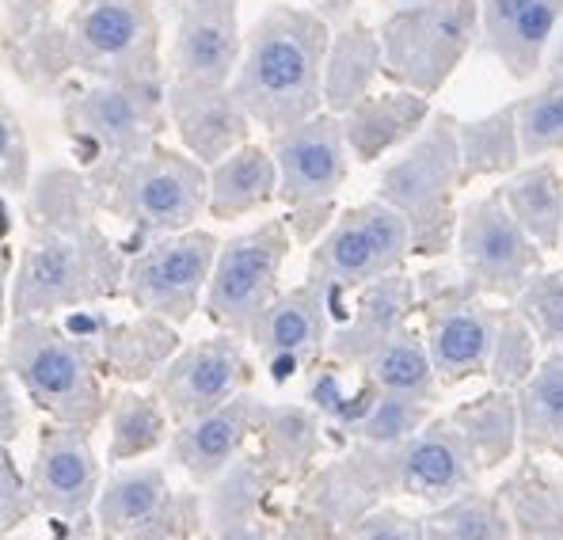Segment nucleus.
<instances>
[{
    "mask_svg": "<svg viewBox=\"0 0 563 540\" xmlns=\"http://www.w3.org/2000/svg\"><path fill=\"white\" fill-rule=\"evenodd\" d=\"M560 23L563 0H479L476 54L495 57L510 80L526 85L544 73Z\"/></svg>",
    "mask_w": 563,
    "mask_h": 540,
    "instance_id": "nucleus-22",
    "label": "nucleus"
},
{
    "mask_svg": "<svg viewBox=\"0 0 563 540\" xmlns=\"http://www.w3.org/2000/svg\"><path fill=\"white\" fill-rule=\"evenodd\" d=\"M515 526V540H563V472L544 456L518 453L495 484Z\"/></svg>",
    "mask_w": 563,
    "mask_h": 540,
    "instance_id": "nucleus-27",
    "label": "nucleus"
},
{
    "mask_svg": "<svg viewBox=\"0 0 563 540\" xmlns=\"http://www.w3.org/2000/svg\"><path fill=\"white\" fill-rule=\"evenodd\" d=\"M62 323L92 343L99 373L119 388L153 385L156 373L184 346L176 323L148 312H137L134 320H111L103 309L88 305V309H69L62 316Z\"/></svg>",
    "mask_w": 563,
    "mask_h": 540,
    "instance_id": "nucleus-20",
    "label": "nucleus"
},
{
    "mask_svg": "<svg viewBox=\"0 0 563 540\" xmlns=\"http://www.w3.org/2000/svg\"><path fill=\"white\" fill-rule=\"evenodd\" d=\"M411 263V229L400 213L380 198L346 206L335 213L324 236L312 244L309 271L312 278H324L331 286L354 289L385 278L393 271H408Z\"/></svg>",
    "mask_w": 563,
    "mask_h": 540,
    "instance_id": "nucleus-15",
    "label": "nucleus"
},
{
    "mask_svg": "<svg viewBox=\"0 0 563 540\" xmlns=\"http://www.w3.org/2000/svg\"><path fill=\"white\" fill-rule=\"evenodd\" d=\"M0 362L8 365L35 411L62 427L92 430L107 422V377L99 373L96 351L85 335L69 331L54 316L12 320Z\"/></svg>",
    "mask_w": 563,
    "mask_h": 540,
    "instance_id": "nucleus-5",
    "label": "nucleus"
},
{
    "mask_svg": "<svg viewBox=\"0 0 563 540\" xmlns=\"http://www.w3.org/2000/svg\"><path fill=\"white\" fill-rule=\"evenodd\" d=\"M499 198L518 218V225L533 236V244L544 255L560 252L563 236V168L556 156L529 161L507 179H499Z\"/></svg>",
    "mask_w": 563,
    "mask_h": 540,
    "instance_id": "nucleus-31",
    "label": "nucleus"
},
{
    "mask_svg": "<svg viewBox=\"0 0 563 540\" xmlns=\"http://www.w3.org/2000/svg\"><path fill=\"white\" fill-rule=\"evenodd\" d=\"M62 122L88 187L161 145L168 122V80H88L62 96Z\"/></svg>",
    "mask_w": 563,
    "mask_h": 540,
    "instance_id": "nucleus-7",
    "label": "nucleus"
},
{
    "mask_svg": "<svg viewBox=\"0 0 563 540\" xmlns=\"http://www.w3.org/2000/svg\"><path fill=\"white\" fill-rule=\"evenodd\" d=\"M461 148L457 114L438 111L393 161L380 164L374 198L388 202L411 229V260H445L457 240Z\"/></svg>",
    "mask_w": 563,
    "mask_h": 540,
    "instance_id": "nucleus-6",
    "label": "nucleus"
},
{
    "mask_svg": "<svg viewBox=\"0 0 563 540\" xmlns=\"http://www.w3.org/2000/svg\"><path fill=\"white\" fill-rule=\"evenodd\" d=\"M457 148H461V187L479 179H507L526 164L518 137V99L503 103L484 119H457Z\"/></svg>",
    "mask_w": 563,
    "mask_h": 540,
    "instance_id": "nucleus-34",
    "label": "nucleus"
},
{
    "mask_svg": "<svg viewBox=\"0 0 563 540\" xmlns=\"http://www.w3.org/2000/svg\"><path fill=\"white\" fill-rule=\"evenodd\" d=\"M107 472L92 445V430L62 427L46 419L35 434V456H31V495H35L38 518H85L92 514L99 487Z\"/></svg>",
    "mask_w": 563,
    "mask_h": 540,
    "instance_id": "nucleus-19",
    "label": "nucleus"
},
{
    "mask_svg": "<svg viewBox=\"0 0 563 540\" xmlns=\"http://www.w3.org/2000/svg\"><path fill=\"white\" fill-rule=\"evenodd\" d=\"M12 252H8V244L0 247V323L8 320V289H12Z\"/></svg>",
    "mask_w": 563,
    "mask_h": 540,
    "instance_id": "nucleus-51",
    "label": "nucleus"
},
{
    "mask_svg": "<svg viewBox=\"0 0 563 540\" xmlns=\"http://www.w3.org/2000/svg\"><path fill=\"white\" fill-rule=\"evenodd\" d=\"M31 518H38L31 484L23 480L20 464H15L12 445H0V540L20 533Z\"/></svg>",
    "mask_w": 563,
    "mask_h": 540,
    "instance_id": "nucleus-43",
    "label": "nucleus"
},
{
    "mask_svg": "<svg viewBox=\"0 0 563 540\" xmlns=\"http://www.w3.org/2000/svg\"><path fill=\"white\" fill-rule=\"evenodd\" d=\"M560 255H563V236H560Z\"/></svg>",
    "mask_w": 563,
    "mask_h": 540,
    "instance_id": "nucleus-54",
    "label": "nucleus"
},
{
    "mask_svg": "<svg viewBox=\"0 0 563 540\" xmlns=\"http://www.w3.org/2000/svg\"><path fill=\"white\" fill-rule=\"evenodd\" d=\"M275 518L278 514H263V518H247V521H236V526L202 533L198 540H275Z\"/></svg>",
    "mask_w": 563,
    "mask_h": 540,
    "instance_id": "nucleus-48",
    "label": "nucleus"
},
{
    "mask_svg": "<svg viewBox=\"0 0 563 540\" xmlns=\"http://www.w3.org/2000/svg\"><path fill=\"white\" fill-rule=\"evenodd\" d=\"M521 320L533 328L541 351H563V267L560 271H537L521 286V294L510 301Z\"/></svg>",
    "mask_w": 563,
    "mask_h": 540,
    "instance_id": "nucleus-40",
    "label": "nucleus"
},
{
    "mask_svg": "<svg viewBox=\"0 0 563 540\" xmlns=\"http://www.w3.org/2000/svg\"><path fill=\"white\" fill-rule=\"evenodd\" d=\"M438 415L434 404L408 400V396H393L380 393L377 404L369 407V415L362 419V427L354 430L351 442H366V445H396L408 442L411 434H419L430 419Z\"/></svg>",
    "mask_w": 563,
    "mask_h": 540,
    "instance_id": "nucleus-41",
    "label": "nucleus"
},
{
    "mask_svg": "<svg viewBox=\"0 0 563 540\" xmlns=\"http://www.w3.org/2000/svg\"><path fill=\"white\" fill-rule=\"evenodd\" d=\"M57 0H4V23H8V38L12 46L35 38L38 31L49 23V12H54Z\"/></svg>",
    "mask_w": 563,
    "mask_h": 540,
    "instance_id": "nucleus-47",
    "label": "nucleus"
},
{
    "mask_svg": "<svg viewBox=\"0 0 563 540\" xmlns=\"http://www.w3.org/2000/svg\"><path fill=\"white\" fill-rule=\"evenodd\" d=\"M0 187L12 190V195L31 187L27 137H23L20 119H15V111L8 107L4 96H0Z\"/></svg>",
    "mask_w": 563,
    "mask_h": 540,
    "instance_id": "nucleus-44",
    "label": "nucleus"
},
{
    "mask_svg": "<svg viewBox=\"0 0 563 540\" xmlns=\"http://www.w3.org/2000/svg\"><path fill=\"white\" fill-rule=\"evenodd\" d=\"M346 305V289L312 274H305V282H297L294 289H282L247 331V343L267 370L271 385H289L328 359V339L343 320Z\"/></svg>",
    "mask_w": 563,
    "mask_h": 540,
    "instance_id": "nucleus-13",
    "label": "nucleus"
},
{
    "mask_svg": "<svg viewBox=\"0 0 563 540\" xmlns=\"http://www.w3.org/2000/svg\"><path fill=\"white\" fill-rule=\"evenodd\" d=\"M23 77H57L65 69L88 80H168L161 57V15L153 0H73L62 27L46 23L27 38Z\"/></svg>",
    "mask_w": 563,
    "mask_h": 540,
    "instance_id": "nucleus-4",
    "label": "nucleus"
},
{
    "mask_svg": "<svg viewBox=\"0 0 563 540\" xmlns=\"http://www.w3.org/2000/svg\"><path fill=\"white\" fill-rule=\"evenodd\" d=\"M422 540H515V526L495 487H468V492L427 506Z\"/></svg>",
    "mask_w": 563,
    "mask_h": 540,
    "instance_id": "nucleus-37",
    "label": "nucleus"
},
{
    "mask_svg": "<svg viewBox=\"0 0 563 540\" xmlns=\"http://www.w3.org/2000/svg\"><path fill=\"white\" fill-rule=\"evenodd\" d=\"M278 164V202L286 206V229L297 247H312L335 221V198L351 176V148L343 119L320 111L297 126L271 134Z\"/></svg>",
    "mask_w": 563,
    "mask_h": 540,
    "instance_id": "nucleus-11",
    "label": "nucleus"
},
{
    "mask_svg": "<svg viewBox=\"0 0 563 540\" xmlns=\"http://www.w3.org/2000/svg\"><path fill=\"white\" fill-rule=\"evenodd\" d=\"M556 73H563V23L556 31V43L549 49V62H544V77H556Z\"/></svg>",
    "mask_w": 563,
    "mask_h": 540,
    "instance_id": "nucleus-52",
    "label": "nucleus"
},
{
    "mask_svg": "<svg viewBox=\"0 0 563 540\" xmlns=\"http://www.w3.org/2000/svg\"><path fill=\"white\" fill-rule=\"evenodd\" d=\"M294 247L297 244L282 218H267L240 236L221 240L210 286L202 297L206 320L218 331L247 339L252 323L282 294V267Z\"/></svg>",
    "mask_w": 563,
    "mask_h": 540,
    "instance_id": "nucleus-12",
    "label": "nucleus"
},
{
    "mask_svg": "<svg viewBox=\"0 0 563 540\" xmlns=\"http://www.w3.org/2000/svg\"><path fill=\"white\" fill-rule=\"evenodd\" d=\"M267 404L271 400H263V396H255L247 388V393L233 396L229 404H221L218 411L172 427V438L164 445L168 464L184 472L198 492L210 487L240 453L252 450L255 434L263 427V415H267Z\"/></svg>",
    "mask_w": 563,
    "mask_h": 540,
    "instance_id": "nucleus-21",
    "label": "nucleus"
},
{
    "mask_svg": "<svg viewBox=\"0 0 563 540\" xmlns=\"http://www.w3.org/2000/svg\"><path fill=\"white\" fill-rule=\"evenodd\" d=\"M484 476L450 411H438L408 442H351L331 461H320L301 487L282 498L275 540H343L377 506L396 498L438 506L479 487Z\"/></svg>",
    "mask_w": 563,
    "mask_h": 540,
    "instance_id": "nucleus-1",
    "label": "nucleus"
},
{
    "mask_svg": "<svg viewBox=\"0 0 563 540\" xmlns=\"http://www.w3.org/2000/svg\"><path fill=\"white\" fill-rule=\"evenodd\" d=\"M252 445L286 495L294 492V487H301L305 480L312 476V469L331 453L324 422H320V415L305 400L267 404L263 427Z\"/></svg>",
    "mask_w": 563,
    "mask_h": 540,
    "instance_id": "nucleus-26",
    "label": "nucleus"
},
{
    "mask_svg": "<svg viewBox=\"0 0 563 540\" xmlns=\"http://www.w3.org/2000/svg\"><path fill=\"white\" fill-rule=\"evenodd\" d=\"M343 540H422V518L396 503H385L366 514Z\"/></svg>",
    "mask_w": 563,
    "mask_h": 540,
    "instance_id": "nucleus-45",
    "label": "nucleus"
},
{
    "mask_svg": "<svg viewBox=\"0 0 563 540\" xmlns=\"http://www.w3.org/2000/svg\"><path fill=\"white\" fill-rule=\"evenodd\" d=\"M380 69H385V57H380L377 27H369L358 15L331 27L324 62V111L346 114L358 99L374 91Z\"/></svg>",
    "mask_w": 563,
    "mask_h": 540,
    "instance_id": "nucleus-29",
    "label": "nucleus"
},
{
    "mask_svg": "<svg viewBox=\"0 0 563 540\" xmlns=\"http://www.w3.org/2000/svg\"><path fill=\"white\" fill-rule=\"evenodd\" d=\"M8 229H12V213H8V202L0 198V247H4V240H8Z\"/></svg>",
    "mask_w": 563,
    "mask_h": 540,
    "instance_id": "nucleus-53",
    "label": "nucleus"
},
{
    "mask_svg": "<svg viewBox=\"0 0 563 540\" xmlns=\"http://www.w3.org/2000/svg\"><path fill=\"white\" fill-rule=\"evenodd\" d=\"M450 419L465 434V442L476 453L479 469L499 472L521 453L518 442V396L510 388H487V393L461 400L450 407Z\"/></svg>",
    "mask_w": 563,
    "mask_h": 540,
    "instance_id": "nucleus-33",
    "label": "nucleus"
},
{
    "mask_svg": "<svg viewBox=\"0 0 563 540\" xmlns=\"http://www.w3.org/2000/svg\"><path fill=\"white\" fill-rule=\"evenodd\" d=\"M408 323H416V278L411 271H393L351 294L343 320L328 339V359L358 370L380 343H388Z\"/></svg>",
    "mask_w": 563,
    "mask_h": 540,
    "instance_id": "nucleus-23",
    "label": "nucleus"
},
{
    "mask_svg": "<svg viewBox=\"0 0 563 540\" xmlns=\"http://www.w3.org/2000/svg\"><path fill=\"white\" fill-rule=\"evenodd\" d=\"M541 359H544V351H541V343H537L533 328H529L510 305H503L499 331H495V346H492V365H487V381H492L495 388L518 393V388L533 377Z\"/></svg>",
    "mask_w": 563,
    "mask_h": 540,
    "instance_id": "nucleus-39",
    "label": "nucleus"
},
{
    "mask_svg": "<svg viewBox=\"0 0 563 540\" xmlns=\"http://www.w3.org/2000/svg\"><path fill=\"white\" fill-rule=\"evenodd\" d=\"M176 31L168 49V80L190 88H229L244 57L240 0H172Z\"/></svg>",
    "mask_w": 563,
    "mask_h": 540,
    "instance_id": "nucleus-18",
    "label": "nucleus"
},
{
    "mask_svg": "<svg viewBox=\"0 0 563 540\" xmlns=\"http://www.w3.org/2000/svg\"><path fill=\"white\" fill-rule=\"evenodd\" d=\"M331 23L301 4H271L244 35L233 96L252 126L282 134L324 111Z\"/></svg>",
    "mask_w": 563,
    "mask_h": 540,
    "instance_id": "nucleus-3",
    "label": "nucleus"
},
{
    "mask_svg": "<svg viewBox=\"0 0 563 540\" xmlns=\"http://www.w3.org/2000/svg\"><path fill=\"white\" fill-rule=\"evenodd\" d=\"M168 122L198 164L213 168L252 134V119L229 88H190L168 80Z\"/></svg>",
    "mask_w": 563,
    "mask_h": 540,
    "instance_id": "nucleus-24",
    "label": "nucleus"
},
{
    "mask_svg": "<svg viewBox=\"0 0 563 540\" xmlns=\"http://www.w3.org/2000/svg\"><path fill=\"white\" fill-rule=\"evenodd\" d=\"M453 260L479 294L503 305L515 301L521 286L537 271H544V252L518 225V218L507 210L499 190H487V195L461 202Z\"/></svg>",
    "mask_w": 563,
    "mask_h": 540,
    "instance_id": "nucleus-16",
    "label": "nucleus"
},
{
    "mask_svg": "<svg viewBox=\"0 0 563 540\" xmlns=\"http://www.w3.org/2000/svg\"><path fill=\"white\" fill-rule=\"evenodd\" d=\"M518 137L526 161L563 156V73L518 99Z\"/></svg>",
    "mask_w": 563,
    "mask_h": 540,
    "instance_id": "nucleus-38",
    "label": "nucleus"
},
{
    "mask_svg": "<svg viewBox=\"0 0 563 540\" xmlns=\"http://www.w3.org/2000/svg\"><path fill=\"white\" fill-rule=\"evenodd\" d=\"M380 77L434 99L479 38V0H400L377 23Z\"/></svg>",
    "mask_w": 563,
    "mask_h": 540,
    "instance_id": "nucleus-10",
    "label": "nucleus"
},
{
    "mask_svg": "<svg viewBox=\"0 0 563 540\" xmlns=\"http://www.w3.org/2000/svg\"><path fill=\"white\" fill-rule=\"evenodd\" d=\"M38 540H99V526L96 514H85V518H46V529Z\"/></svg>",
    "mask_w": 563,
    "mask_h": 540,
    "instance_id": "nucleus-49",
    "label": "nucleus"
},
{
    "mask_svg": "<svg viewBox=\"0 0 563 540\" xmlns=\"http://www.w3.org/2000/svg\"><path fill=\"white\" fill-rule=\"evenodd\" d=\"M172 495H176V487H172L164 464H119V469H111L92 506L99 540H122L130 529L145 526L168 506Z\"/></svg>",
    "mask_w": 563,
    "mask_h": 540,
    "instance_id": "nucleus-28",
    "label": "nucleus"
},
{
    "mask_svg": "<svg viewBox=\"0 0 563 540\" xmlns=\"http://www.w3.org/2000/svg\"><path fill=\"white\" fill-rule=\"evenodd\" d=\"M411 278H416L419 331L442 393L465 385V381L487 377L503 309H495L492 297L472 286V278L457 267L453 255L430 260Z\"/></svg>",
    "mask_w": 563,
    "mask_h": 540,
    "instance_id": "nucleus-9",
    "label": "nucleus"
},
{
    "mask_svg": "<svg viewBox=\"0 0 563 540\" xmlns=\"http://www.w3.org/2000/svg\"><path fill=\"white\" fill-rule=\"evenodd\" d=\"M27 430V393L0 362V445H15Z\"/></svg>",
    "mask_w": 563,
    "mask_h": 540,
    "instance_id": "nucleus-46",
    "label": "nucleus"
},
{
    "mask_svg": "<svg viewBox=\"0 0 563 540\" xmlns=\"http://www.w3.org/2000/svg\"><path fill=\"white\" fill-rule=\"evenodd\" d=\"M202 537V492L187 487L168 498L156 518H148L145 526L130 529L122 540H198Z\"/></svg>",
    "mask_w": 563,
    "mask_h": 540,
    "instance_id": "nucleus-42",
    "label": "nucleus"
},
{
    "mask_svg": "<svg viewBox=\"0 0 563 540\" xmlns=\"http://www.w3.org/2000/svg\"><path fill=\"white\" fill-rule=\"evenodd\" d=\"M218 252L221 240L206 229H184L148 240L145 247L130 252L126 274H122V297L134 312L161 316V320L184 328L202 309Z\"/></svg>",
    "mask_w": 563,
    "mask_h": 540,
    "instance_id": "nucleus-14",
    "label": "nucleus"
},
{
    "mask_svg": "<svg viewBox=\"0 0 563 540\" xmlns=\"http://www.w3.org/2000/svg\"><path fill=\"white\" fill-rule=\"evenodd\" d=\"M521 453L563 461V351H549L518 388Z\"/></svg>",
    "mask_w": 563,
    "mask_h": 540,
    "instance_id": "nucleus-35",
    "label": "nucleus"
},
{
    "mask_svg": "<svg viewBox=\"0 0 563 540\" xmlns=\"http://www.w3.org/2000/svg\"><path fill=\"white\" fill-rule=\"evenodd\" d=\"M434 114V99L419 96L408 88H393V91H369L366 99L351 107L343 119V137L351 148V161L358 164H377L380 156L400 153L411 137Z\"/></svg>",
    "mask_w": 563,
    "mask_h": 540,
    "instance_id": "nucleus-25",
    "label": "nucleus"
},
{
    "mask_svg": "<svg viewBox=\"0 0 563 540\" xmlns=\"http://www.w3.org/2000/svg\"><path fill=\"white\" fill-rule=\"evenodd\" d=\"M247 339L218 331L210 339L187 343L172 354V362L153 377V393L168 407L172 427L190 422L198 415L218 411L233 396L247 393L255 385V362L247 354Z\"/></svg>",
    "mask_w": 563,
    "mask_h": 540,
    "instance_id": "nucleus-17",
    "label": "nucleus"
},
{
    "mask_svg": "<svg viewBox=\"0 0 563 540\" xmlns=\"http://www.w3.org/2000/svg\"><path fill=\"white\" fill-rule=\"evenodd\" d=\"M278 198V164L267 145L244 141L240 148L210 168V195L206 213L213 221H236L263 210Z\"/></svg>",
    "mask_w": 563,
    "mask_h": 540,
    "instance_id": "nucleus-30",
    "label": "nucleus"
},
{
    "mask_svg": "<svg viewBox=\"0 0 563 540\" xmlns=\"http://www.w3.org/2000/svg\"><path fill=\"white\" fill-rule=\"evenodd\" d=\"M27 244L12 271L8 320L88 309L122 297L130 252L99 225L85 172L49 168L31 183Z\"/></svg>",
    "mask_w": 563,
    "mask_h": 540,
    "instance_id": "nucleus-2",
    "label": "nucleus"
},
{
    "mask_svg": "<svg viewBox=\"0 0 563 540\" xmlns=\"http://www.w3.org/2000/svg\"><path fill=\"white\" fill-rule=\"evenodd\" d=\"M88 190H92L99 213H107L126 229L122 247L137 252L148 240L195 229V221L206 213L210 168L198 164L190 153L153 145L148 153L114 168L107 179L92 183Z\"/></svg>",
    "mask_w": 563,
    "mask_h": 540,
    "instance_id": "nucleus-8",
    "label": "nucleus"
},
{
    "mask_svg": "<svg viewBox=\"0 0 563 540\" xmlns=\"http://www.w3.org/2000/svg\"><path fill=\"white\" fill-rule=\"evenodd\" d=\"M107 464H134L141 456H153L164 450L172 438V415L161 404V396L148 388L141 393L137 385H122L111 393V407H107Z\"/></svg>",
    "mask_w": 563,
    "mask_h": 540,
    "instance_id": "nucleus-32",
    "label": "nucleus"
},
{
    "mask_svg": "<svg viewBox=\"0 0 563 540\" xmlns=\"http://www.w3.org/2000/svg\"><path fill=\"white\" fill-rule=\"evenodd\" d=\"M354 4H358V0H309L312 12L324 15L331 27H339V23L351 20V15H354Z\"/></svg>",
    "mask_w": 563,
    "mask_h": 540,
    "instance_id": "nucleus-50",
    "label": "nucleus"
},
{
    "mask_svg": "<svg viewBox=\"0 0 563 540\" xmlns=\"http://www.w3.org/2000/svg\"><path fill=\"white\" fill-rule=\"evenodd\" d=\"M358 373L366 381H374L380 393L393 396H408V400H422L434 404L442 396V385H438V373L430 365L427 343H422V331L416 323H408L404 331H396L388 343H380L366 362L358 365Z\"/></svg>",
    "mask_w": 563,
    "mask_h": 540,
    "instance_id": "nucleus-36",
    "label": "nucleus"
}]
</instances>
